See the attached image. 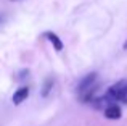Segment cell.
Instances as JSON below:
<instances>
[{"label": "cell", "instance_id": "obj_1", "mask_svg": "<svg viewBox=\"0 0 127 126\" xmlns=\"http://www.w3.org/2000/svg\"><path fill=\"white\" fill-rule=\"evenodd\" d=\"M106 95L111 99V102H126L127 104V78L108 87Z\"/></svg>", "mask_w": 127, "mask_h": 126}, {"label": "cell", "instance_id": "obj_2", "mask_svg": "<svg viewBox=\"0 0 127 126\" xmlns=\"http://www.w3.org/2000/svg\"><path fill=\"white\" fill-rule=\"evenodd\" d=\"M96 78H98V74H96V73H89V74H87L85 78L82 79L81 82H79L77 92H79V94H82V92L89 91L90 87H93V86L96 84Z\"/></svg>", "mask_w": 127, "mask_h": 126}, {"label": "cell", "instance_id": "obj_3", "mask_svg": "<svg viewBox=\"0 0 127 126\" xmlns=\"http://www.w3.org/2000/svg\"><path fill=\"white\" fill-rule=\"evenodd\" d=\"M103 110H105V117L108 118V120H119V118L122 117V110H121V107H119V105H116V104H109V105H106Z\"/></svg>", "mask_w": 127, "mask_h": 126}, {"label": "cell", "instance_id": "obj_4", "mask_svg": "<svg viewBox=\"0 0 127 126\" xmlns=\"http://www.w3.org/2000/svg\"><path fill=\"white\" fill-rule=\"evenodd\" d=\"M28 95H29V87H26V86H23V87H19L18 91L13 94V104L15 105H19V104H23V102L28 99Z\"/></svg>", "mask_w": 127, "mask_h": 126}, {"label": "cell", "instance_id": "obj_5", "mask_svg": "<svg viewBox=\"0 0 127 126\" xmlns=\"http://www.w3.org/2000/svg\"><path fill=\"white\" fill-rule=\"evenodd\" d=\"M43 36H45V37H47V39H48V41L53 44L55 50H58V52H61V50H63V47H64V45H63V41H61V39H60L58 36L55 34V32H52V31H47Z\"/></svg>", "mask_w": 127, "mask_h": 126}, {"label": "cell", "instance_id": "obj_6", "mask_svg": "<svg viewBox=\"0 0 127 126\" xmlns=\"http://www.w3.org/2000/svg\"><path fill=\"white\" fill-rule=\"evenodd\" d=\"M53 84H55V79L50 76V78H47L45 81H43V86H42V91H40V95L42 97H47V95L52 92L53 89Z\"/></svg>", "mask_w": 127, "mask_h": 126}, {"label": "cell", "instance_id": "obj_7", "mask_svg": "<svg viewBox=\"0 0 127 126\" xmlns=\"http://www.w3.org/2000/svg\"><path fill=\"white\" fill-rule=\"evenodd\" d=\"M124 49H126V50H127V41L124 42Z\"/></svg>", "mask_w": 127, "mask_h": 126}, {"label": "cell", "instance_id": "obj_8", "mask_svg": "<svg viewBox=\"0 0 127 126\" xmlns=\"http://www.w3.org/2000/svg\"><path fill=\"white\" fill-rule=\"evenodd\" d=\"M0 23H2V16H0Z\"/></svg>", "mask_w": 127, "mask_h": 126}]
</instances>
